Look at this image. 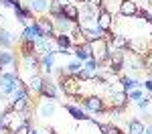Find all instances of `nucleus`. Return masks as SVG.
<instances>
[{"instance_id": "f257e3e1", "label": "nucleus", "mask_w": 152, "mask_h": 134, "mask_svg": "<svg viewBox=\"0 0 152 134\" xmlns=\"http://www.w3.org/2000/svg\"><path fill=\"white\" fill-rule=\"evenodd\" d=\"M59 89L69 97H81L83 94V83L75 77V75H63L59 77Z\"/></svg>"}, {"instance_id": "f03ea898", "label": "nucleus", "mask_w": 152, "mask_h": 134, "mask_svg": "<svg viewBox=\"0 0 152 134\" xmlns=\"http://www.w3.org/2000/svg\"><path fill=\"white\" fill-rule=\"evenodd\" d=\"M95 26L102 31V33H110L112 29H114V16H112V12L107 10V6H105V2L99 6V12H97V18H95Z\"/></svg>"}, {"instance_id": "7ed1b4c3", "label": "nucleus", "mask_w": 152, "mask_h": 134, "mask_svg": "<svg viewBox=\"0 0 152 134\" xmlns=\"http://www.w3.org/2000/svg\"><path fill=\"white\" fill-rule=\"evenodd\" d=\"M33 24L39 29V37H43V39H53L55 37L53 18H49V16H37L35 21H33Z\"/></svg>"}, {"instance_id": "20e7f679", "label": "nucleus", "mask_w": 152, "mask_h": 134, "mask_svg": "<svg viewBox=\"0 0 152 134\" xmlns=\"http://www.w3.org/2000/svg\"><path fill=\"white\" fill-rule=\"evenodd\" d=\"M79 102L83 104V108H85V110L95 112V114H97V112H105V110H107L105 102H104L99 96H85V97H81Z\"/></svg>"}, {"instance_id": "39448f33", "label": "nucleus", "mask_w": 152, "mask_h": 134, "mask_svg": "<svg viewBox=\"0 0 152 134\" xmlns=\"http://www.w3.org/2000/svg\"><path fill=\"white\" fill-rule=\"evenodd\" d=\"M128 94L126 92H112V96H110V110H114V112H122V110H126L128 106Z\"/></svg>"}, {"instance_id": "423d86ee", "label": "nucleus", "mask_w": 152, "mask_h": 134, "mask_svg": "<svg viewBox=\"0 0 152 134\" xmlns=\"http://www.w3.org/2000/svg\"><path fill=\"white\" fill-rule=\"evenodd\" d=\"M39 96L45 97V100H49V102H53V100H57L59 96V87L57 83H53L51 79H43V83H41V89H39Z\"/></svg>"}, {"instance_id": "0eeeda50", "label": "nucleus", "mask_w": 152, "mask_h": 134, "mask_svg": "<svg viewBox=\"0 0 152 134\" xmlns=\"http://www.w3.org/2000/svg\"><path fill=\"white\" fill-rule=\"evenodd\" d=\"M138 0H122L120 2V8L118 12L124 16V18H136V12H138Z\"/></svg>"}, {"instance_id": "6e6552de", "label": "nucleus", "mask_w": 152, "mask_h": 134, "mask_svg": "<svg viewBox=\"0 0 152 134\" xmlns=\"http://www.w3.org/2000/svg\"><path fill=\"white\" fill-rule=\"evenodd\" d=\"M16 116H18V114L8 106V108L0 114V130H10L12 124H14V120H16Z\"/></svg>"}, {"instance_id": "1a4fd4ad", "label": "nucleus", "mask_w": 152, "mask_h": 134, "mask_svg": "<svg viewBox=\"0 0 152 134\" xmlns=\"http://www.w3.org/2000/svg\"><path fill=\"white\" fill-rule=\"evenodd\" d=\"M43 79H45V77H43L41 73H35V75H31V77H28V81H26V89H28L31 94H39Z\"/></svg>"}, {"instance_id": "9d476101", "label": "nucleus", "mask_w": 152, "mask_h": 134, "mask_svg": "<svg viewBox=\"0 0 152 134\" xmlns=\"http://www.w3.org/2000/svg\"><path fill=\"white\" fill-rule=\"evenodd\" d=\"M10 108L16 112V114H26L28 108H31V100H20V97H12Z\"/></svg>"}, {"instance_id": "9b49d317", "label": "nucleus", "mask_w": 152, "mask_h": 134, "mask_svg": "<svg viewBox=\"0 0 152 134\" xmlns=\"http://www.w3.org/2000/svg\"><path fill=\"white\" fill-rule=\"evenodd\" d=\"M63 108L67 110V112H69L75 120H89V118H91V116H87V114H85V110H81L79 106H73V104H63Z\"/></svg>"}, {"instance_id": "f8f14e48", "label": "nucleus", "mask_w": 152, "mask_h": 134, "mask_svg": "<svg viewBox=\"0 0 152 134\" xmlns=\"http://www.w3.org/2000/svg\"><path fill=\"white\" fill-rule=\"evenodd\" d=\"M10 65H16L14 53L8 49H0V67H10Z\"/></svg>"}, {"instance_id": "ddd939ff", "label": "nucleus", "mask_w": 152, "mask_h": 134, "mask_svg": "<svg viewBox=\"0 0 152 134\" xmlns=\"http://www.w3.org/2000/svg\"><path fill=\"white\" fill-rule=\"evenodd\" d=\"M39 67H41V75L45 77L53 71V55H41V61H39Z\"/></svg>"}, {"instance_id": "4468645a", "label": "nucleus", "mask_w": 152, "mask_h": 134, "mask_svg": "<svg viewBox=\"0 0 152 134\" xmlns=\"http://www.w3.org/2000/svg\"><path fill=\"white\" fill-rule=\"evenodd\" d=\"M120 83H122V92H132V89H136V87H140V81L138 79H134V77H126V75H122L120 77ZM142 89V87H140Z\"/></svg>"}, {"instance_id": "2eb2a0df", "label": "nucleus", "mask_w": 152, "mask_h": 134, "mask_svg": "<svg viewBox=\"0 0 152 134\" xmlns=\"http://www.w3.org/2000/svg\"><path fill=\"white\" fill-rule=\"evenodd\" d=\"M89 43H85V45H81V47H73V53H75V57H77V61H81V63H85V61L89 59Z\"/></svg>"}, {"instance_id": "dca6fc26", "label": "nucleus", "mask_w": 152, "mask_h": 134, "mask_svg": "<svg viewBox=\"0 0 152 134\" xmlns=\"http://www.w3.org/2000/svg\"><path fill=\"white\" fill-rule=\"evenodd\" d=\"M51 6V0H31L28 2V8L35 12H47Z\"/></svg>"}, {"instance_id": "f3484780", "label": "nucleus", "mask_w": 152, "mask_h": 134, "mask_svg": "<svg viewBox=\"0 0 152 134\" xmlns=\"http://www.w3.org/2000/svg\"><path fill=\"white\" fill-rule=\"evenodd\" d=\"M14 14H16V18H18V23H23L24 26H26V18H31V14H33V10L28 8V6H18V8H14Z\"/></svg>"}, {"instance_id": "a211bd4d", "label": "nucleus", "mask_w": 152, "mask_h": 134, "mask_svg": "<svg viewBox=\"0 0 152 134\" xmlns=\"http://www.w3.org/2000/svg\"><path fill=\"white\" fill-rule=\"evenodd\" d=\"M65 16H67V18H69L71 23H77V21H79V8H77V6H75V4H65Z\"/></svg>"}, {"instance_id": "6ab92c4d", "label": "nucleus", "mask_w": 152, "mask_h": 134, "mask_svg": "<svg viewBox=\"0 0 152 134\" xmlns=\"http://www.w3.org/2000/svg\"><path fill=\"white\" fill-rule=\"evenodd\" d=\"M35 39H39V29L35 24H26L23 31V41H35Z\"/></svg>"}, {"instance_id": "aec40b11", "label": "nucleus", "mask_w": 152, "mask_h": 134, "mask_svg": "<svg viewBox=\"0 0 152 134\" xmlns=\"http://www.w3.org/2000/svg\"><path fill=\"white\" fill-rule=\"evenodd\" d=\"M142 132H144V124L138 118L128 120V134H142Z\"/></svg>"}, {"instance_id": "412c9836", "label": "nucleus", "mask_w": 152, "mask_h": 134, "mask_svg": "<svg viewBox=\"0 0 152 134\" xmlns=\"http://www.w3.org/2000/svg\"><path fill=\"white\" fill-rule=\"evenodd\" d=\"M31 130H33V128H31V120L24 118V120H20L16 126H14L12 132H14V134H31Z\"/></svg>"}, {"instance_id": "4be33fe9", "label": "nucleus", "mask_w": 152, "mask_h": 134, "mask_svg": "<svg viewBox=\"0 0 152 134\" xmlns=\"http://www.w3.org/2000/svg\"><path fill=\"white\" fill-rule=\"evenodd\" d=\"M37 47H35V41H23L20 43V55H35Z\"/></svg>"}, {"instance_id": "5701e85b", "label": "nucleus", "mask_w": 152, "mask_h": 134, "mask_svg": "<svg viewBox=\"0 0 152 134\" xmlns=\"http://www.w3.org/2000/svg\"><path fill=\"white\" fill-rule=\"evenodd\" d=\"M97 128L102 134H124L116 124H97Z\"/></svg>"}, {"instance_id": "b1692460", "label": "nucleus", "mask_w": 152, "mask_h": 134, "mask_svg": "<svg viewBox=\"0 0 152 134\" xmlns=\"http://www.w3.org/2000/svg\"><path fill=\"white\" fill-rule=\"evenodd\" d=\"M81 69H83V63H81V61H71L65 71H67V75H77Z\"/></svg>"}, {"instance_id": "393cba45", "label": "nucleus", "mask_w": 152, "mask_h": 134, "mask_svg": "<svg viewBox=\"0 0 152 134\" xmlns=\"http://www.w3.org/2000/svg\"><path fill=\"white\" fill-rule=\"evenodd\" d=\"M12 47V41H10V35L6 31L0 29V49H10Z\"/></svg>"}, {"instance_id": "a878e982", "label": "nucleus", "mask_w": 152, "mask_h": 134, "mask_svg": "<svg viewBox=\"0 0 152 134\" xmlns=\"http://www.w3.org/2000/svg\"><path fill=\"white\" fill-rule=\"evenodd\" d=\"M99 65H102V63H97L95 59H87L85 63H83V69H87L89 73H94V75H97V69H99Z\"/></svg>"}, {"instance_id": "bb28decb", "label": "nucleus", "mask_w": 152, "mask_h": 134, "mask_svg": "<svg viewBox=\"0 0 152 134\" xmlns=\"http://www.w3.org/2000/svg\"><path fill=\"white\" fill-rule=\"evenodd\" d=\"M136 16H138V18H142V21H146V23H152V14H150V10H146V8H142V6H138V12H136Z\"/></svg>"}, {"instance_id": "cd10ccee", "label": "nucleus", "mask_w": 152, "mask_h": 134, "mask_svg": "<svg viewBox=\"0 0 152 134\" xmlns=\"http://www.w3.org/2000/svg\"><path fill=\"white\" fill-rule=\"evenodd\" d=\"M140 97H144V94H142L140 87H136V89H132V92H128V100H140Z\"/></svg>"}, {"instance_id": "c85d7f7f", "label": "nucleus", "mask_w": 152, "mask_h": 134, "mask_svg": "<svg viewBox=\"0 0 152 134\" xmlns=\"http://www.w3.org/2000/svg\"><path fill=\"white\" fill-rule=\"evenodd\" d=\"M53 104H45V106H43V108H41V116H51V114H53Z\"/></svg>"}, {"instance_id": "c756f323", "label": "nucleus", "mask_w": 152, "mask_h": 134, "mask_svg": "<svg viewBox=\"0 0 152 134\" xmlns=\"http://www.w3.org/2000/svg\"><path fill=\"white\" fill-rule=\"evenodd\" d=\"M148 106H150V100L148 97H140L138 100V108L140 110H148Z\"/></svg>"}, {"instance_id": "7c9ffc66", "label": "nucleus", "mask_w": 152, "mask_h": 134, "mask_svg": "<svg viewBox=\"0 0 152 134\" xmlns=\"http://www.w3.org/2000/svg\"><path fill=\"white\" fill-rule=\"evenodd\" d=\"M140 87H146L148 92H152V77H150V79H146V81H142Z\"/></svg>"}, {"instance_id": "2f4dec72", "label": "nucleus", "mask_w": 152, "mask_h": 134, "mask_svg": "<svg viewBox=\"0 0 152 134\" xmlns=\"http://www.w3.org/2000/svg\"><path fill=\"white\" fill-rule=\"evenodd\" d=\"M87 2H89V4H91V6H95V8H99V6H102V4H104L105 0H87Z\"/></svg>"}, {"instance_id": "473e14b6", "label": "nucleus", "mask_w": 152, "mask_h": 134, "mask_svg": "<svg viewBox=\"0 0 152 134\" xmlns=\"http://www.w3.org/2000/svg\"><path fill=\"white\" fill-rule=\"evenodd\" d=\"M142 134H152V124H148V126H144V132Z\"/></svg>"}, {"instance_id": "72a5a7b5", "label": "nucleus", "mask_w": 152, "mask_h": 134, "mask_svg": "<svg viewBox=\"0 0 152 134\" xmlns=\"http://www.w3.org/2000/svg\"><path fill=\"white\" fill-rule=\"evenodd\" d=\"M4 6H14V0H0Z\"/></svg>"}, {"instance_id": "f704fd0d", "label": "nucleus", "mask_w": 152, "mask_h": 134, "mask_svg": "<svg viewBox=\"0 0 152 134\" xmlns=\"http://www.w3.org/2000/svg\"><path fill=\"white\" fill-rule=\"evenodd\" d=\"M79 2H81L83 6H85V4H89V2H87V0H79Z\"/></svg>"}, {"instance_id": "c9c22d12", "label": "nucleus", "mask_w": 152, "mask_h": 134, "mask_svg": "<svg viewBox=\"0 0 152 134\" xmlns=\"http://www.w3.org/2000/svg\"><path fill=\"white\" fill-rule=\"evenodd\" d=\"M31 134H35V130H31Z\"/></svg>"}, {"instance_id": "e433bc0d", "label": "nucleus", "mask_w": 152, "mask_h": 134, "mask_svg": "<svg viewBox=\"0 0 152 134\" xmlns=\"http://www.w3.org/2000/svg\"><path fill=\"white\" fill-rule=\"evenodd\" d=\"M150 49H152V43H150Z\"/></svg>"}, {"instance_id": "4c0bfd02", "label": "nucleus", "mask_w": 152, "mask_h": 134, "mask_svg": "<svg viewBox=\"0 0 152 134\" xmlns=\"http://www.w3.org/2000/svg\"><path fill=\"white\" fill-rule=\"evenodd\" d=\"M124 134H128V132H124Z\"/></svg>"}, {"instance_id": "58836bf2", "label": "nucleus", "mask_w": 152, "mask_h": 134, "mask_svg": "<svg viewBox=\"0 0 152 134\" xmlns=\"http://www.w3.org/2000/svg\"><path fill=\"white\" fill-rule=\"evenodd\" d=\"M0 134H2V132H0Z\"/></svg>"}]
</instances>
